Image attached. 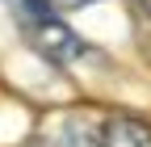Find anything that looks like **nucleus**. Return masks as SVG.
<instances>
[{
    "label": "nucleus",
    "instance_id": "obj_1",
    "mask_svg": "<svg viewBox=\"0 0 151 147\" xmlns=\"http://www.w3.org/2000/svg\"><path fill=\"white\" fill-rule=\"evenodd\" d=\"M17 9H21V25H25V34H29V42L42 50V55H50L55 63H67V59H76V55L84 50L80 38H76L71 30H63L59 13L42 9L38 0H17Z\"/></svg>",
    "mask_w": 151,
    "mask_h": 147
},
{
    "label": "nucleus",
    "instance_id": "obj_2",
    "mask_svg": "<svg viewBox=\"0 0 151 147\" xmlns=\"http://www.w3.org/2000/svg\"><path fill=\"white\" fill-rule=\"evenodd\" d=\"M97 147H151V126L139 122V118H109L105 122V130H101V143Z\"/></svg>",
    "mask_w": 151,
    "mask_h": 147
},
{
    "label": "nucleus",
    "instance_id": "obj_3",
    "mask_svg": "<svg viewBox=\"0 0 151 147\" xmlns=\"http://www.w3.org/2000/svg\"><path fill=\"white\" fill-rule=\"evenodd\" d=\"M42 9H50V13H71V9H84V4H92V0H38Z\"/></svg>",
    "mask_w": 151,
    "mask_h": 147
},
{
    "label": "nucleus",
    "instance_id": "obj_4",
    "mask_svg": "<svg viewBox=\"0 0 151 147\" xmlns=\"http://www.w3.org/2000/svg\"><path fill=\"white\" fill-rule=\"evenodd\" d=\"M139 4H143V13H147V17H151V0H139Z\"/></svg>",
    "mask_w": 151,
    "mask_h": 147
}]
</instances>
